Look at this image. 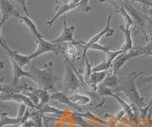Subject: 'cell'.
Returning <instances> with one entry per match:
<instances>
[{"instance_id":"6da1fadb","label":"cell","mask_w":152,"mask_h":127,"mask_svg":"<svg viewBox=\"0 0 152 127\" xmlns=\"http://www.w3.org/2000/svg\"><path fill=\"white\" fill-rule=\"evenodd\" d=\"M32 75L36 79V83L39 84L41 88H44L48 91H53L55 83L60 80L59 77L55 76L53 72V63L49 62L43 65L42 68L33 67L31 68ZM54 92V91H53Z\"/></svg>"},{"instance_id":"7a4b0ae2","label":"cell","mask_w":152,"mask_h":127,"mask_svg":"<svg viewBox=\"0 0 152 127\" xmlns=\"http://www.w3.org/2000/svg\"><path fill=\"white\" fill-rule=\"evenodd\" d=\"M142 74H144L142 71L131 73L129 75V78H128L127 83L123 86H121L120 89L118 90V93L123 92L124 95H125L132 103H134L139 109H142V108H144L147 105L145 101V99L140 95V93L138 91V88H137V84H136V79L138 77H140Z\"/></svg>"},{"instance_id":"3957f363","label":"cell","mask_w":152,"mask_h":127,"mask_svg":"<svg viewBox=\"0 0 152 127\" xmlns=\"http://www.w3.org/2000/svg\"><path fill=\"white\" fill-rule=\"evenodd\" d=\"M64 62L66 64V68L63 78V87L66 94H73L78 88L82 86V83H81L78 75L75 73L72 65H71L70 60L65 57Z\"/></svg>"},{"instance_id":"277c9868","label":"cell","mask_w":152,"mask_h":127,"mask_svg":"<svg viewBox=\"0 0 152 127\" xmlns=\"http://www.w3.org/2000/svg\"><path fill=\"white\" fill-rule=\"evenodd\" d=\"M138 56H145L144 46H142V48H133L132 49L126 51V52H124L121 55H119L112 64V67L110 68L111 73L118 74L127 61H129L134 57H138Z\"/></svg>"},{"instance_id":"5b68a950","label":"cell","mask_w":152,"mask_h":127,"mask_svg":"<svg viewBox=\"0 0 152 127\" xmlns=\"http://www.w3.org/2000/svg\"><path fill=\"white\" fill-rule=\"evenodd\" d=\"M123 5L126 8L127 12L130 15V16L132 17L133 22H134V27L137 28L138 30H141L142 33H144L145 40L148 42V38H147V34H146V30H145L147 15L145 12V13L140 12L136 8H134V6L128 3V1H124Z\"/></svg>"},{"instance_id":"8992f818","label":"cell","mask_w":152,"mask_h":127,"mask_svg":"<svg viewBox=\"0 0 152 127\" xmlns=\"http://www.w3.org/2000/svg\"><path fill=\"white\" fill-rule=\"evenodd\" d=\"M111 19H112V15H108L107 16V25L104 29L96 33L95 35H93L91 38H90L87 43H85L84 46H83V54H82V60L84 61L87 57V52L88 50L90 49V46H93L94 44H97L100 39H102L104 36H107V37H110L114 34V30L111 28Z\"/></svg>"},{"instance_id":"52a82bcc","label":"cell","mask_w":152,"mask_h":127,"mask_svg":"<svg viewBox=\"0 0 152 127\" xmlns=\"http://www.w3.org/2000/svg\"><path fill=\"white\" fill-rule=\"evenodd\" d=\"M37 46L36 49L33 52L28 55L31 60L37 58L38 56H41L48 52H53L55 54H60L61 53V45L60 44H53L51 43V41L46 40L44 37L40 39L36 40Z\"/></svg>"},{"instance_id":"ba28073f","label":"cell","mask_w":152,"mask_h":127,"mask_svg":"<svg viewBox=\"0 0 152 127\" xmlns=\"http://www.w3.org/2000/svg\"><path fill=\"white\" fill-rule=\"evenodd\" d=\"M75 31L74 26H69L66 23V17L63 16V31L56 37L55 39L51 40V43L53 44H63V43H73L79 45L80 46H84L85 43L82 41H75L73 33Z\"/></svg>"},{"instance_id":"9c48e42d","label":"cell","mask_w":152,"mask_h":127,"mask_svg":"<svg viewBox=\"0 0 152 127\" xmlns=\"http://www.w3.org/2000/svg\"><path fill=\"white\" fill-rule=\"evenodd\" d=\"M0 100L2 102H17L19 103H24L28 108H31V110L36 109V105L32 102L28 96L24 95L23 93H16V92H1V96H0Z\"/></svg>"},{"instance_id":"30bf717a","label":"cell","mask_w":152,"mask_h":127,"mask_svg":"<svg viewBox=\"0 0 152 127\" xmlns=\"http://www.w3.org/2000/svg\"><path fill=\"white\" fill-rule=\"evenodd\" d=\"M0 8H1V22H0L1 28L11 17L18 18L21 15L11 0H0Z\"/></svg>"},{"instance_id":"8fae6325","label":"cell","mask_w":152,"mask_h":127,"mask_svg":"<svg viewBox=\"0 0 152 127\" xmlns=\"http://www.w3.org/2000/svg\"><path fill=\"white\" fill-rule=\"evenodd\" d=\"M50 99L62 103V105H65L66 106H69L72 110H74V112H78V113L85 112L84 109H83V107H81L78 105L74 103L66 93L60 92V91H54V92H52L50 94Z\"/></svg>"},{"instance_id":"7c38bea8","label":"cell","mask_w":152,"mask_h":127,"mask_svg":"<svg viewBox=\"0 0 152 127\" xmlns=\"http://www.w3.org/2000/svg\"><path fill=\"white\" fill-rule=\"evenodd\" d=\"M11 60V63H12V86H18V81L19 79L21 77H27V78H30L31 79L33 82L36 83V79L34 78V76L31 73V72H28L26 70H24L22 67H20L15 61L13 59L10 58Z\"/></svg>"},{"instance_id":"4fadbf2b","label":"cell","mask_w":152,"mask_h":127,"mask_svg":"<svg viewBox=\"0 0 152 127\" xmlns=\"http://www.w3.org/2000/svg\"><path fill=\"white\" fill-rule=\"evenodd\" d=\"M1 46H3V48L7 50V53L9 55V57L10 58H12L13 59L15 62L20 65V67H26V65H28V64L31 63V58H30V56L28 55H23L21 53H19L17 52V51L15 50H13L12 49H10L8 45L6 44V42H5V40L2 38L1 40Z\"/></svg>"},{"instance_id":"5bb4252c","label":"cell","mask_w":152,"mask_h":127,"mask_svg":"<svg viewBox=\"0 0 152 127\" xmlns=\"http://www.w3.org/2000/svg\"><path fill=\"white\" fill-rule=\"evenodd\" d=\"M77 8H78V4L74 3L73 1H71V0H69V2H66V3H64V4H61L60 6H57L56 9H55V15H54V16L47 22L48 27L51 28V26L53 25V23L57 19H58L60 16L64 15L65 13L69 12L72 11V10H76Z\"/></svg>"},{"instance_id":"9a60e30c","label":"cell","mask_w":152,"mask_h":127,"mask_svg":"<svg viewBox=\"0 0 152 127\" xmlns=\"http://www.w3.org/2000/svg\"><path fill=\"white\" fill-rule=\"evenodd\" d=\"M18 19H19V22L23 23L24 25H26L28 28V30H30L32 37H33V38H35V40L43 38V37H44V36L42 35V33H40V31L38 30L37 27L35 25V23L32 21V19L30 16L20 15V16L18 17Z\"/></svg>"},{"instance_id":"2e32d148","label":"cell","mask_w":152,"mask_h":127,"mask_svg":"<svg viewBox=\"0 0 152 127\" xmlns=\"http://www.w3.org/2000/svg\"><path fill=\"white\" fill-rule=\"evenodd\" d=\"M61 45V54L70 59H76L78 54V46L73 43H63Z\"/></svg>"},{"instance_id":"e0dca14e","label":"cell","mask_w":152,"mask_h":127,"mask_svg":"<svg viewBox=\"0 0 152 127\" xmlns=\"http://www.w3.org/2000/svg\"><path fill=\"white\" fill-rule=\"evenodd\" d=\"M28 91H32L33 93H35L36 95L38 96V98H39L40 100V102H39V105L37 106V108H40L42 106H44L45 105H48L50 100V95L48 90H46V89L44 88H35V87H31L28 86ZM36 108V109H37Z\"/></svg>"},{"instance_id":"ac0fdd59","label":"cell","mask_w":152,"mask_h":127,"mask_svg":"<svg viewBox=\"0 0 152 127\" xmlns=\"http://www.w3.org/2000/svg\"><path fill=\"white\" fill-rule=\"evenodd\" d=\"M120 28L123 30L124 36H125V41H124V44L122 46L121 49L124 51V52H126V51L133 49V41H132V37H131V29L127 28L125 24L122 25Z\"/></svg>"},{"instance_id":"d6986e66","label":"cell","mask_w":152,"mask_h":127,"mask_svg":"<svg viewBox=\"0 0 152 127\" xmlns=\"http://www.w3.org/2000/svg\"><path fill=\"white\" fill-rule=\"evenodd\" d=\"M102 83L104 84V86L113 89L114 92H118V90L121 87L120 80H119V78H118V75L111 73L110 70H109V74L107 75V77L104 79V81Z\"/></svg>"},{"instance_id":"ffe728a7","label":"cell","mask_w":152,"mask_h":127,"mask_svg":"<svg viewBox=\"0 0 152 127\" xmlns=\"http://www.w3.org/2000/svg\"><path fill=\"white\" fill-rule=\"evenodd\" d=\"M69 97L74 103L78 105L81 107L88 105L90 102H91V99H90L88 95H85V94H81V93H73Z\"/></svg>"},{"instance_id":"44dd1931","label":"cell","mask_w":152,"mask_h":127,"mask_svg":"<svg viewBox=\"0 0 152 127\" xmlns=\"http://www.w3.org/2000/svg\"><path fill=\"white\" fill-rule=\"evenodd\" d=\"M37 110L39 111L42 115H50L51 117L54 116L55 118H59L65 113L64 110H59L55 107H52L49 103L45 105L44 106H42L40 108H37Z\"/></svg>"},{"instance_id":"7402d4cb","label":"cell","mask_w":152,"mask_h":127,"mask_svg":"<svg viewBox=\"0 0 152 127\" xmlns=\"http://www.w3.org/2000/svg\"><path fill=\"white\" fill-rule=\"evenodd\" d=\"M120 7H119V9H117V12H120L123 18H124V24H125L127 28H129V29H131V28L134 26V22H133V19H132V17L130 16L129 13L127 12V11L126 10V8L124 7L123 5V2L120 3V5H119Z\"/></svg>"},{"instance_id":"603a6c76","label":"cell","mask_w":152,"mask_h":127,"mask_svg":"<svg viewBox=\"0 0 152 127\" xmlns=\"http://www.w3.org/2000/svg\"><path fill=\"white\" fill-rule=\"evenodd\" d=\"M70 115L72 117V120L76 125H78L80 127H90V124L87 120V119H85L82 116H80L77 112H71Z\"/></svg>"},{"instance_id":"cb8c5ba5","label":"cell","mask_w":152,"mask_h":127,"mask_svg":"<svg viewBox=\"0 0 152 127\" xmlns=\"http://www.w3.org/2000/svg\"><path fill=\"white\" fill-rule=\"evenodd\" d=\"M31 119L34 121L35 127H43L42 126V120H43V116L41 113L38 111L37 109H34L31 111Z\"/></svg>"},{"instance_id":"d4e9b609","label":"cell","mask_w":152,"mask_h":127,"mask_svg":"<svg viewBox=\"0 0 152 127\" xmlns=\"http://www.w3.org/2000/svg\"><path fill=\"white\" fill-rule=\"evenodd\" d=\"M85 62H86V68H85V71H84V79H85V82L86 83L88 84L89 79H90V76H91L92 74V67H91V64L89 63L88 61V57L87 56L85 59Z\"/></svg>"},{"instance_id":"484cf974","label":"cell","mask_w":152,"mask_h":127,"mask_svg":"<svg viewBox=\"0 0 152 127\" xmlns=\"http://www.w3.org/2000/svg\"><path fill=\"white\" fill-rule=\"evenodd\" d=\"M77 10H80L84 12H89L91 10V7L89 6V0H81V2L79 3Z\"/></svg>"},{"instance_id":"4316f807","label":"cell","mask_w":152,"mask_h":127,"mask_svg":"<svg viewBox=\"0 0 152 127\" xmlns=\"http://www.w3.org/2000/svg\"><path fill=\"white\" fill-rule=\"evenodd\" d=\"M146 34H147V38L149 40H152V17L147 15L146 17Z\"/></svg>"},{"instance_id":"83f0119b","label":"cell","mask_w":152,"mask_h":127,"mask_svg":"<svg viewBox=\"0 0 152 127\" xmlns=\"http://www.w3.org/2000/svg\"><path fill=\"white\" fill-rule=\"evenodd\" d=\"M90 49H94V50L103 51V52H104V53H108L109 51H112V49H111L107 48V46H103L102 44H99V43H97V44H94L93 46H90Z\"/></svg>"},{"instance_id":"f1b7e54d","label":"cell","mask_w":152,"mask_h":127,"mask_svg":"<svg viewBox=\"0 0 152 127\" xmlns=\"http://www.w3.org/2000/svg\"><path fill=\"white\" fill-rule=\"evenodd\" d=\"M14 1H16L19 4V5L22 7V10H23L24 12L26 13L27 16H30V12H28V7H27V0H14Z\"/></svg>"},{"instance_id":"f546056e","label":"cell","mask_w":152,"mask_h":127,"mask_svg":"<svg viewBox=\"0 0 152 127\" xmlns=\"http://www.w3.org/2000/svg\"><path fill=\"white\" fill-rule=\"evenodd\" d=\"M145 50V56H150L152 55V40H149L147 44L144 46Z\"/></svg>"},{"instance_id":"4dcf8cb0","label":"cell","mask_w":152,"mask_h":127,"mask_svg":"<svg viewBox=\"0 0 152 127\" xmlns=\"http://www.w3.org/2000/svg\"><path fill=\"white\" fill-rule=\"evenodd\" d=\"M152 82V75L151 76H148V77H142L140 81H138L137 84L138 86H144V84H146V83H149Z\"/></svg>"},{"instance_id":"1f68e13d","label":"cell","mask_w":152,"mask_h":127,"mask_svg":"<svg viewBox=\"0 0 152 127\" xmlns=\"http://www.w3.org/2000/svg\"><path fill=\"white\" fill-rule=\"evenodd\" d=\"M139 2L142 3V5L148 7L150 10H152V1H147V0H139Z\"/></svg>"},{"instance_id":"d6a6232c","label":"cell","mask_w":152,"mask_h":127,"mask_svg":"<svg viewBox=\"0 0 152 127\" xmlns=\"http://www.w3.org/2000/svg\"><path fill=\"white\" fill-rule=\"evenodd\" d=\"M100 2H104V1H110V2H119L122 3L124 1H135V2H139V0H99Z\"/></svg>"},{"instance_id":"836d02e7","label":"cell","mask_w":152,"mask_h":127,"mask_svg":"<svg viewBox=\"0 0 152 127\" xmlns=\"http://www.w3.org/2000/svg\"><path fill=\"white\" fill-rule=\"evenodd\" d=\"M145 13H148L149 16H150V17H152V10H150V9H149V10H146Z\"/></svg>"},{"instance_id":"e575fe53","label":"cell","mask_w":152,"mask_h":127,"mask_svg":"<svg viewBox=\"0 0 152 127\" xmlns=\"http://www.w3.org/2000/svg\"><path fill=\"white\" fill-rule=\"evenodd\" d=\"M59 1H60V0H55V3H56V4H58Z\"/></svg>"},{"instance_id":"d590c367","label":"cell","mask_w":152,"mask_h":127,"mask_svg":"<svg viewBox=\"0 0 152 127\" xmlns=\"http://www.w3.org/2000/svg\"><path fill=\"white\" fill-rule=\"evenodd\" d=\"M150 102H151V105H152V99H151V101H150Z\"/></svg>"}]
</instances>
